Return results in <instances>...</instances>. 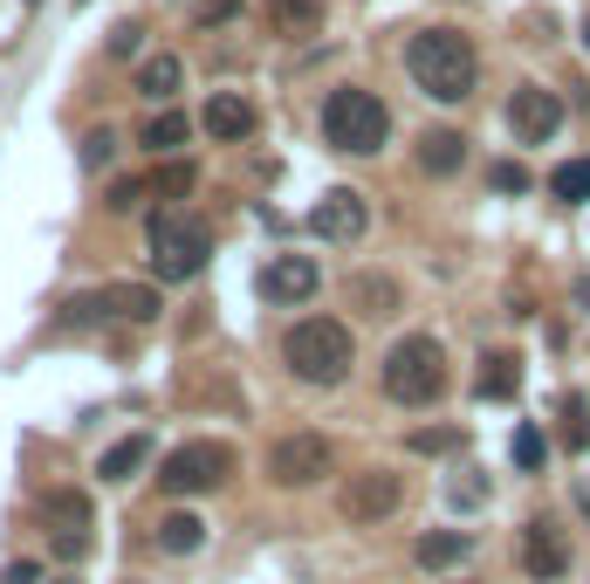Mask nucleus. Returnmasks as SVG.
Instances as JSON below:
<instances>
[{"mask_svg":"<svg viewBox=\"0 0 590 584\" xmlns=\"http://www.w3.org/2000/svg\"><path fill=\"white\" fill-rule=\"evenodd\" d=\"M405 69H413V83L432 96V104H467L474 83H481V56L467 35L453 28H419L405 42Z\"/></svg>","mask_w":590,"mask_h":584,"instance_id":"1","label":"nucleus"},{"mask_svg":"<svg viewBox=\"0 0 590 584\" xmlns=\"http://www.w3.org/2000/svg\"><path fill=\"white\" fill-rule=\"evenodd\" d=\"M281 358H289V371L302 378V386H344L350 358H357L350 323H337V317H302L289 337H281Z\"/></svg>","mask_w":590,"mask_h":584,"instance_id":"2","label":"nucleus"},{"mask_svg":"<svg viewBox=\"0 0 590 584\" xmlns=\"http://www.w3.org/2000/svg\"><path fill=\"white\" fill-rule=\"evenodd\" d=\"M144 241H151V268H159V283H193V275L207 268V255H213V227L199 214H186V207H151Z\"/></svg>","mask_w":590,"mask_h":584,"instance_id":"3","label":"nucleus"},{"mask_svg":"<svg viewBox=\"0 0 590 584\" xmlns=\"http://www.w3.org/2000/svg\"><path fill=\"white\" fill-rule=\"evenodd\" d=\"M447 392V351L440 337H398L392 351H384V399L392 405H432Z\"/></svg>","mask_w":590,"mask_h":584,"instance_id":"4","label":"nucleus"},{"mask_svg":"<svg viewBox=\"0 0 590 584\" xmlns=\"http://www.w3.org/2000/svg\"><path fill=\"white\" fill-rule=\"evenodd\" d=\"M323 138L337 145V151L371 159V151L392 145V111H384L371 90H329V104H323Z\"/></svg>","mask_w":590,"mask_h":584,"instance_id":"5","label":"nucleus"},{"mask_svg":"<svg viewBox=\"0 0 590 584\" xmlns=\"http://www.w3.org/2000/svg\"><path fill=\"white\" fill-rule=\"evenodd\" d=\"M227 474H234V447L227 440H186L159 461V489L165 495H213V489H227Z\"/></svg>","mask_w":590,"mask_h":584,"instance_id":"6","label":"nucleus"},{"mask_svg":"<svg viewBox=\"0 0 590 584\" xmlns=\"http://www.w3.org/2000/svg\"><path fill=\"white\" fill-rule=\"evenodd\" d=\"M35 516L48 529V543H56V557L83 564V557H90V529H96V502L83 489H42L35 495Z\"/></svg>","mask_w":590,"mask_h":584,"instance_id":"7","label":"nucleus"},{"mask_svg":"<svg viewBox=\"0 0 590 584\" xmlns=\"http://www.w3.org/2000/svg\"><path fill=\"white\" fill-rule=\"evenodd\" d=\"M337 474V447H329L323 434H281L268 447V481L275 489H310V481Z\"/></svg>","mask_w":590,"mask_h":584,"instance_id":"8","label":"nucleus"},{"mask_svg":"<svg viewBox=\"0 0 590 584\" xmlns=\"http://www.w3.org/2000/svg\"><path fill=\"white\" fill-rule=\"evenodd\" d=\"M398 502H405V474L365 468V474H350L337 489V516L344 523H384V516H398Z\"/></svg>","mask_w":590,"mask_h":584,"instance_id":"9","label":"nucleus"},{"mask_svg":"<svg viewBox=\"0 0 590 584\" xmlns=\"http://www.w3.org/2000/svg\"><path fill=\"white\" fill-rule=\"evenodd\" d=\"M508 131H516L522 145H543L563 131V96L549 83H522L516 96H508Z\"/></svg>","mask_w":590,"mask_h":584,"instance_id":"10","label":"nucleus"},{"mask_svg":"<svg viewBox=\"0 0 590 584\" xmlns=\"http://www.w3.org/2000/svg\"><path fill=\"white\" fill-rule=\"evenodd\" d=\"M310 227L323 241H337V248H350V241H365V227H371V207H365V193H350V186H329L316 207H310Z\"/></svg>","mask_w":590,"mask_h":584,"instance_id":"11","label":"nucleus"},{"mask_svg":"<svg viewBox=\"0 0 590 584\" xmlns=\"http://www.w3.org/2000/svg\"><path fill=\"white\" fill-rule=\"evenodd\" d=\"M316 283H323V275H316L310 255H275V262H262V283H254V289H262L268 302H281V310H296V302L316 296Z\"/></svg>","mask_w":590,"mask_h":584,"instance_id":"12","label":"nucleus"},{"mask_svg":"<svg viewBox=\"0 0 590 584\" xmlns=\"http://www.w3.org/2000/svg\"><path fill=\"white\" fill-rule=\"evenodd\" d=\"M522 571L543 577V584L570 571V543H563V529H556L549 516H535V523L522 529Z\"/></svg>","mask_w":590,"mask_h":584,"instance_id":"13","label":"nucleus"},{"mask_svg":"<svg viewBox=\"0 0 590 584\" xmlns=\"http://www.w3.org/2000/svg\"><path fill=\"white\" fill-rule=\"evenodd\" d=\"M165 302L151 283H111V289H96V317H117V323H151Z\"/></svg>","mask_w":590,"mask_h":584,"instance_id":"14","label":"nucleus"},{"mask_svg":"<svg viewBox=\"0 0 590 584\" xmlns=\"http://www.w3.org/2000/svg\"><path fill=\"white\" fill-rule=\"evenodd\" d=\"M199 124H207L220 145H241V138H254V104H247V96H234V90H213L207 111H199Z\"/></svg>","mask_w":590,"mask_h":584,"instance_id":"15","label":"nucleus"},{"mask_svg":"<svg viewBox=\"0 0 590 584\" xmlns=\"http://www.w3.org/2000/svg\"><path fill=\"white\" fill-rule=\"evenodd\" d=\"M151 543H159L165 557H193V550H207V523H199L193 509H165L159 523H151Z\"/></svg>","mask_w":590,"mask_h":584,"instance_id":"16","label":"nucleus"},{"mask_svg":"<svg viewBox=\"0 0 590 584\" xmlns=\"http://www.w3.org/2000/svg\"><path fill=\"white\" fill-rule=\"evenodd\" d=\"M467 550H474L467 529H426V537L413 543L419 571H460V564H467Z\"/></svg>","mask_w":590,"mask_h":584,"instance_id":"17","label":"nucleus"},{"mask_svg":"<svg viewBox=\"0 0 590 584\" xmlns=\"http://www.w3.org/2000/svg\"><path fill=\"white\" fill-rule=\"evenodd\" d=\"M350 310H365V317H398L405 310V289L392 283V275H350Z\"/></svg>","mask_w":590,"mask_h":584,"instance_id":"18","label":"nucleus"},{"mask_svg":"<svg viewBox=\"0 0 590 584\" xmlns=\"http://www.w3.org/2000/svg\"><path fill=\"white\" fill-rule=\"evenodd\" d=\"M460 159H467V138H460V131H447V124H440V131H426V138H419V165L432 172V180H447V172H460Z\"/></svg>","mask_w":590,"mask_h":584,"instance_id":"19","label":"nucleus"},{"mask_svg":"<svg viewBox=\"0 0 590 584\" xmlns=\"http://www.w3.org/2000/svg\"><path fill=\"white\" fill-rule=\"evenodd\" d=\"M186 138H193V117H186V111H159V117H151L144 131H138V145H144V151H159V159L186 151Z\"/></svg>","mask_w":590,"mask_h":584,"instance_id":"20","label":"nucleus"},{"mask_svg":"<svg viewBox=\"0 0 590 584\" xmlns=\"http://www.w3.org/2000/svg\"><path fill=\"white\" fill-rule=\"evenodd\" d=\"M474 392H481V399H516V392H522V365L508 358V351H487V358H481V378H474Z\"/></svg>","mask_w":590,"mask_h":584,"instance_id":"21","label":"nucleus"},{"mask_svg":"<svg viewBox=\"0 0 590 584\" xmlns=\"http://www.w3.org/2000/svg\"><path fill=\"white\" fill-rule=\"evenodd\" d=\"M144 468H151V434L117 440L104 461H96V474H104V481H131V474H144Z\"/></svg>","mask_w":590,"mask_h":584,"instance_id":"22","label":"nucleus"},{"mask_svg":"<svg viewBox=\"0 0 590 584\" xmlns=\"http://www.w3.org/2000/svg\"><path fill=\"white\" fill-rule=\"evenodd\" d=\"M556 434L570 454H590V399L583 392H563L556 399Z\"/></svg>","mask_w":590,"mask_h":584,"instance_id":"23","label":"nucleus"},{"mask_svg":"<svg viewBox=\"0 0 590 584\" xmlns=\"http://www.w3.org/2000/svg\"><path fill=\"white\" fill-rule=\"evenodd\" d=\"M275 35H316L323 28V0H268Z\"/></svg>","mask_w":590,"mask_h":584,"instance_id":"24","label":"nucleus"},{"mask_svg":"<svg viewBox=\"0 0 590 584\" xmlns=\"http://www.w3.org/2000/svg\"><path fill=\"white\" fill-rule=\"evenodd\" d=\"M178 83H186V62H178V56H151V62L138 69V90L151 96V104H165Z\"/></svg>","mask_w":590,"mask_h":584,"instance_id":"25","label":"nucleus"},{"mask_svg":"<svg viewBox=\"0 0 590 584\" xmlns=\"http://www.w3.org/2000/svg\"><path fill=\"white\" fill-rule=\"evenodd\" d=\"M549 193H556V199H570V207H577V199H590V159H570V165H556Z\"/></svg>","mask_w":590,"mask_h":584,"instance_id":"26","label":"nucleus"},{"mask_svg":"<svg viewBox=\"0 0 590 584\" xmlns=\"http://www.w3.org/2000/svg\"><path fill=\"white\" fill-rule=\"evenodd\" d=\"M508 454H516V468H529V474H535V468L549 461V440L535 434V426H516V440H508Z\"/></svg>","mask_w":590,"mask_h":584,"instance_id":"27","label":"nucleus"},{"mask_svg":"<svg viewBox=\"0 0 590 584\" xmlns=\"http://www.w3.org/2000/svg\"><path fill=\"white\" fill-rule=\"evenodd\" d=\"M405 447H413V454H453V447H460V420H453V426H419Z\"/></svg>","mask_w":590,"mask_h":584,"instance_id":"28","label":"nucleus"},{"mask_svg":"<svg viewBox=\"0 0 590 584\" xmlns=\"http://www.w3.org/2000/svg\"><path fill=\"white\" fill-rule=\"evenodd\" d=\"M447 502H453V509H481V502H487V481H481V474H453V481H447Z\"/></svg>","mask_w":590,"mask_h":584,"instance_id":"29","label":"nucleus"},{"mask_svg":"<svg viewBox=\"0 0 590 584\" xmlns=\"http://www.w3.org/2000/svg\"><path fill=\"white\" fill-rule=\"evenodd\" d=\"M487 186H495V193H529L535 180H529V165H516V159H501L495 172H487Z\"/></svg>","mask_w":590,"mask_h":584,"instance_id":"30","label":"nucleus"},{"mask_svg":"<svg viewBox=\"0 0 590 584\" xmlns=\"http://www.w3.org/2000/svg\"><path fill=\"white\" fill-rule=\"evenodd\" d=\"M193 180H199L193 165H165L159 180H144V193H172V199H178V193H193Z\"/></svg>","mask_w":590,"mask_h":584,"instance_id":"31","label":"nucleus"},{"mask_svg":"<svg viewBox=\"0 0 590 584\" xmlns=\"http://www.w3.org/2000/svg\"><path fill=\"white\" fill-rule=\"evenodd\" d=\"M104 207H111V214H131V207H144V180H117V186L104 193Z\"/></svg>","mask_w":590,"mask_h":584,"instance_id":"32","label":"nucleus"},{"mask_svg":"<svg viewBox=\"0 0 590 584\" xmlns=\"http://www.w3.org/2000/svg\"><path fill=\"white\" fill-rule=\"evenodd\" d=\"M111 151H117V131H90V138H83V165H90V172L111 165Z\"/></svg>","mask_w":590,"mask_h":584,"instance_id":"33","label":"nucleus"},{"mask_svg":"<svg viewBox=\"0 0 590 584\" xmlns=\"http://www.w3.org/2000/svg\"><path fill=\"white\" fill-rule=\"evenodd\" d=\"M138 42H144V28H138V21H117V28H111V56H138Z\"/></svg>","mask_w":590,"mask_h":584,"instance_id":"34","label":"nucleus"},{"mask_svg":"<svg viewBox=\"0 0 590 584\" xmlns=\"http://www.w3.org/2000/svg\"><path fill=\"white\" fill-rule=\"evenodd\" d=\"M234 8H241V0H199V8H193V21H199V28H220V21L234 14Z\"/></svg>","mask_w":590,"mask_h":584,"instance_id":"35","label":"nucleus"},{"mask_svg":"<svg viewBox=\"0 0 590 584\" xmlns=\"http://www.w3.org/2000/svg\"><path fill=\"white\" fill-rule=\"evenodd\" d=\"M0 584H42V564H35V557H14V564L0 571Z\"/></svg>","mask_w":590,"mask_h":584,"instance_id":"36","label":"nucleus"},{"mask_svg":"<svg viewBox=\"0 0 590 584\" xmlns=\"http://www.w3.org/2000/svg\"><path fill=\"white\" fill-rule=\"evenodd\" d=\"M570 302H577V310H590V275H577V283H570Z\"/></svg>","mask_w":590,"mask_h":584,"instance_id":"37","label":"nucleus"},{"mask_svg":"<svg viewBox=\"0 0 590 584\" xmlns=\"http://www.w3.org/2000/svg\"><path fill=\"white\" fill-rule=\"evenodd\" d=\"M453 584H474V577H453Z\"/></svg>","mask_w":590,"mask_h":584,"instance_id":"38","label":"nucleus"},{"mask_svg":"<svg viewBox=\"0 0 590 584\" xmlns=\"http://www.w3.org/2000/svg\"><path fill=\"white\" fill-rule=\"evenodd\" d=\"M56 584H76V577H56Z\"/></svg>","mask_w":590,"mask_h":584,"instance_id":"39","label":"nucleus"},{"mask_svg":"<svg viewBox=\"0 0 590 584\" xmlns=\"http://www.w3.org/2000/svg\"><path fill=\"white\" fill-rule=\"evenodd\" d=\"M583 42H590V28H583Z\"/></svg>","mask_w":590,"mask_h":584,"instance_id":"40","label":"nucleus"},{"mask_svg":"<svg viewBox=\"0 0 590 584\" xmlns=\"http://www.w3.org/2000/svg\"><path fill=\"white\" fill-rule=\"evenodd\" d=\"M76 8H83V0H76Z\"/></svg>","mask_w":590,"mask_h":584,"instance_id":"41","label":"nucleus"}]
</instances>
